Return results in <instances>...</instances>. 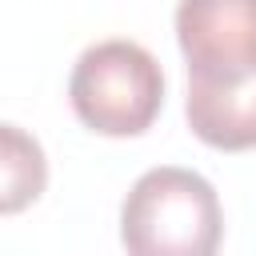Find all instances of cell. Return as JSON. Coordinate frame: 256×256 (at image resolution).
<instances>
[{
	"instance_id": "1",
	"label": "cell",
	"mask_w": 256,
	"mask_h": 256,
	"mask_svg": "<svg viewBox=\"0 0 256 256\" xmlns=\"http://www.w3.org/2000/svg\"><path fill=\"white\" fill-rule=\"evenodd\" d=\"M120 240L128 256H216L224 240L220 196L192 168H148L120 204Z\"/></svg>"
},
{
	"instance_id": "2",
	"label": "cell",
	"mask_w": 256,
	"mask_h": 256,
	"mask_svg": "<svg viewBox=\"0 0 256 256\" xmlns=\"http://www.w3.org/2000/svg\"><path fill=\"white\" fill-rule=\"evenodd\" d=\"M68 100L84 128L100 136H140L164 108V72L136 40H100L80 52Z\"/></svg>"
},
{
	"instance_id": "3",
	"label": "cell",
	"mask_w": 256,
	"mask_h": 256,
	"mask_svg": "<svg viewBox=\"0 0 256 256\" xmlns=\"http://www.w3.org/2000/svg\"><path fill=\"white\" fill-rule=\"evenodd\" d=\"M176 40L196 84L256 76V0H180Z\"/></svg>"
},
{
	"instance_id": "4",
	"label": "cell",
	"mask_w": 256,
	"mask_h": 256,
	"mask_svg": "<svg viewBox=\"0 0 256 256\" xmlns=\"http://www.w3.org/2000/svg\"><path fill=\"white\" fill-rule=\"evenodd\" d=\"M188 128L220 152H248L256 148V76L196 84L188 80L184 100Z\"/></svg>"
},
{
	"instance_id": "5",
	"label": "cell",
	"mask_w": 256,
	"mask_h": 256,
	"mask_svg": "<svg viewBox=\"0 0 256 256\" xmlns=\"http://www.w3.org/2000/svg\"><path fill=\"white\" fill-rule=\"evenodd\" d=\"M44 152L16 124H4V212H20L44 192Z\"/></svg>"
}]
</instances>
